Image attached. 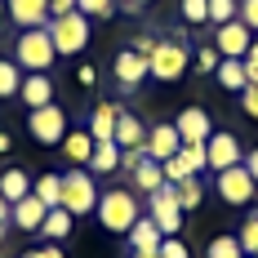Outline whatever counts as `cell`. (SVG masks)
I'll return each instance as SVG.
<instances>
[{"label":"cell","instance_id":"6da1fadb","mask_svg":"<svg viewBox=\"0 0 258 258\" xmlns=\"http://www.w3.org/2000/svg\"><path fill=\"white\" fill-rule=\"evenodd\" d=\"M98 223H103L111 236H129V227L143 218V209H138V191L134 187H107L103 196H98Z\"/></svg>","mask_w":258,"mask_h":258},{"label":"cell","instance_id":"7a4b0ae2","mask_svg":"<svg viewBox=\"0 0 258 258\" xmlns=\"http://www.w3.org/2000/svg\"><path fill=\"white\" fill-rule=\"evenodd\" d=\"M147 67H152L156 80L174 85V80H182L187 67H191V45L178 40V36H165V40H156V49L147 53Z\"/></svg>","mask_w":258,"mask_h":258},{"label":"cell","instance_id":"3957f363","mask_svg":"<svg viewBox=\"0 0 258 258\" xmlns=\"http://www.w3.org/2000/svg\"><path fill=\"white\" fill-rule=\"evenodd\" d=\"M14 62H18L23 72H49L53 62H58V49H53L49 31H45V27L23 31V36L14 40Z\"/></svg>","mask_w":258,"mask_h":258},{"label":"cell","instance_id":"277c9868","mask_svg":"<svg viewBox=\"0 0 258 258\" xmlns=\"http://www.w3.org/2000/svg\"><path fill=\"white\" fill-rule=\"evenodd\" d=\"M45 31H49L58 58H76V53L89 45V18H85V14H58V18H49Z\"/></svg>","mask_w":258,"mask_h":258},{"label":"cell","instance_id":"5b68a950","mask_svg":"<svg viewBox=\"0 0 258 258\" xmlns=\"http://www.w3.org/2000/svg\"><path fill=\"white\" fill-rule=\"evenodd\" d=\"M62 209H67L72 218L98 209V187H94V174H89V169H67V174H62Z\"/></svg>","mask_w":258,"mask_h":258},{"label":"cell","instance_id":"8992f818","mask_svg":"<svg viewBox=\"0 0 258 258\" xmlns=\"http://www.w3.org/2000/svg\"><path fill=\"white\" fill-rule=\"evenodd\" d=\"M214 191L223 196V205H254L258 201V182L245 165H232V169L214 174Z\"/></svg>","mask_w":258,"mask_h":258},{"label":"cell","instance_id":"52a82bcc","mask_svg":"<svg viewBox=\"0 0 258 258\" xmlns=\"http://www.w3.org/2000/svg\"><path fill=\"white\" fill-rule=\"evenodd\" d=\"M27 129H31V138H36V143L58 147V143L67 138V107H62V103L36 107V111H31V120H27Z\"/></svg>","mask_w":258,"mask_h":258},{"label":"cell","instance_id":"ba28073f","mask_svg":"<svg viewBox=\"0 0 258 258\" xmlns=\"http://www.w3.org/2000/svg\"><path fill=\"white\" fill-rule=\"evenodd\" d=\"M147 218H152L165 236H178L182 232V205H178V191H174L169 182L147 196Z\"/></svg>","mask_w":258,"mask_h":258},{"label":"cell","instance_id":"9c48e42d","mask_svg":"<svg viewBox=\"0 0 258 258\" xmlns=\"http://www.w3.org/2000/svg\"><path fill=\"white\" fill-rule=\"evenodd\" d=\"M240 160H245L240 138L227 134V129H214V134H209V143H205V169L223 174V169H232V165H240Z\"/></svg>","mask_w":258,"mask_h":258},{"label":"cell","instance_id":"30bf717a","mask_svg":"<svg viewBox=\"0 0 258 258\" xmlns=\"http://www.w3.org/2000/svg\"><path fill=\"white\" fill-rule=\"evenodd\" d=\"M249 45H254V31L240 23V18L214 27V49L223 53V58H245V53H249Z\"/></svg>","mask_w":258,"mask_h":258},{"label":"cell","instance_id":"8fae6325","mask_svg":"<svg viewBox=\"0 0 258 258\" xmlns=\"http://www.w3.org/2000/svg\"><path fill=\"white\" fill-rule=\"evenodd\" d=\"M174 125H178V138H182V143L205 147L209 134H214V116H209V107H182Z\"/></svg>","mask_w":258,"mask_h":258},{"label":"cell","instance_id":"7c38bea8","mask_svg":"<svg viewBox=\"0 0 258 258\" xmlns=\"http://www.w3.org/2000/svg\"><path fill=\"white\" fill-rule=\"evenodd\" d=\"M111 72H116V85L120 89H138L143 80L152 76V67H147V53H138V49H120L116 53V62H111Z\"/></svg>","mask_w":258,"mask_h":258},{"label":"cell","instance_id":"4fadbf2b","mask_svg":"<svg viewBox=\"0 0 258 258\" xmlns=\"http://www.w3.org/2000/svg\"><path fill=\"white\" fill-rule=\"evenodd\" d=\"M18 98H23V107H27V111H36V107H49V103H58V98H53V80H49V72H23Z\"/></svg>","mask_w":258,"mask_h":258},{"label":"cell","instance_id":"5bb4252c","mask_svg":"<svg viewBox=\"0 0 258 258\" xmlns=\"http://www.w3.org/2000/svg\"><path fill=\"white\" fill-rule=\"evenodd\" d=\"M182 152V138H178V125L174 120H160V125L147 129V156L152 160H169V156Z\"/></svg>","mask_w":258,"mask_h":258},{"label":"cell","instance_id":"9a60e30c","mask_svg":"<svg viewBox=\"0 0 258 258\" xmlns=\"http://www.w3.org/2000/svg\"><path fill=\"white\" fill-rule=\"evenodd\" d=\"M5 14L23 27V31L49 27V0H5Z\"/></svg>","mask_w":258,"mask_h":258},{"label":"cell","instance_id":"2e32d148","mask_svg":"<svg viewBox=\"0 0 258 258\" xmlns=\"http://www.w3.org/2000/svg\"><path fill=\"white\" fill-rule=\"evenodd\" d=\"M120 152L129 147H147V125H143V116H134V111H120L116 116V138H111Z\"/></svg>","mask_w":258,"mask_h":258},{"label":"cell","instance_id":"e0dca14e","mask_svg":"<svg viewBox=\"0 0 258 258\" xmlns=\"http://www.w3.org/2000/svg\"><path fill=\"white\" fill-rule=\"evenodd\" d=\"M160 240H165V232H160L152 218L143 214V218L129 227V254H156V249H160Z\"/></svg>","mask_w":258,"mask_h":258},{"label":"cell","instance_id":"ac0fdd59","mask_svg":"<svg viewBox=\"0 0 258 258\" xmlns=\"http://www.w3.org/2000/svg\"><path fill=\"white\" fill-rule=\"evenodd\" d=\"M45 214H49V205H40L36 196H23L18 205L9 209V223H14L18 232H40V223H45Z\"/></svg>","mask_w":258,"mask_h":258},{"label":"cell","instance_id":"d6986e66","mask_svg":"<svg viewBox=\"0 0 258 258\" xmlns=\"http://www.w3.org/2000/svg\"><path fill=\"white\" fill-rule=\"evenodd\" d=\"M129 187H134V191H143V196L160 191V187H165V165L147 156V160H143V165H138V169L129 174Z\"/></svg>","mask_w":258,"mask_h":258},{"label":"cell","instance_id":"ffe728a7","mask_svg":"<svg viewBox=\"0 0 258 258\" xmlns=\"http://www.w3.org/2000/svg\"><path fill=\"white\" fill-rule=\"evenodd\" d=\"M58 147H62V156H67L76 169H85L89 156H94V138H89V129H67V138H62Z\"/></svg>","mask_w":258,"mask_h":258},{"label":"cell","instance_id":"44dd1931","mask_svg":"<svg viewBox=\"0 0 258 258\" xmlns=\"http://www.w3.org/2000/svg\"><path fill=\"white\" fill-rule=\"evenodd\" d=\"M116 116H120L116 103H98L94 116H89V138H94V143H111V138H116Z\"/></svg>","mask_w":258,"mask_h":258},{"label":"cell","instance_id":"7402d4cb","mask_svg":"<svg viewBox=\"0 0 258 258\" xmlns=\"http://www.w3.org/2000/svg\"><path fill=\"white\" fill-rule=\"evenodd\" d=\"M31 182H36V178H31L27 169H18V165H9V169L0 174V196H5L9 205H18L23 196H31Z\"/></svg>","mask_w":258,"mask_h":258},{"label":"cell","instance_id":"603a6c76","mask_svg":"<svg viewBox=\"0 0 258 258\" xmlns=\"http://www.w3.org/2000/svg\"><path fill=\"white\" fill-rule=\"evenodd\" d=\"M72 232H76V218H72L62 205H53L49 214H45V223H40V236H45V240H53V245H62Z\"/></svg>","mask_w":258,"mask_h":258},{"label":"cell","instance_id":"cb8c5ba5","mask_svg":"<svg viewBox=\"0 0 258 258\" xmlns=\"http://www.w3.org/2000/svg\"><path fill=\"white\" fill-rule=\"evenodd\" d=\"M214 80H218L223 89H232V94H245V85H249V76H245V58H223L218 72H214Z\"/></svg>","mask_w":258,"mask_h":258},{"label":"cell","instance_id":"d4e9b609","mask_svg":"<svg viewBox=\"0 0 258 258\" xmlns=\"http://www.w3.org/2000/svg\"><path fill=\"white\" fill-rule=\"evenodd\" d=\"M120 169V147L116 143H94V156H89V174H116Z\"/></svg>","mask_w":258,"mask_h":258},{"label":"cell","instance_id":"484cf974","mask_svg":"<svg viewBox=\"0 0 258 258\" xmlns=\"http://www.w3.org/2000/svg\"><path fill=\"white\" fill-rule=\"evenodd\" d=\"M31 196L40 201V205H62V174H40V178L31 182Z\"/></svg>","mask_w":258,"mask_h":258},{"label":"cell","instance_id":"4316f807","mask_svg":"<svg viewBox=\"0 0 258 258\" xmlns=\"http://www.w3.org/2000/svg\"><path fill=\"white\" fill-rule=\"evenodd\" d=\"M174 191H178V205H182V214H187V209H201V201H205V187H201V174L182 178L178 187H174Z\"/></svg>","mask_w":258,"mask_h":258},{"label":"cell","instance_id":"83f0119b","mask_svg":"<svg viewBox=\"0 0 258 258\" xmlns=\"http://www.w3.org/2000/svg\"><path fill=\"white\" fill-rule=\"evenodd\" d=\"M18 85H23V67L14 58H0V98H18Z\"/></svg>","mask_w":258,"mask_h":258},{"label":"cell","instance_id":"f1b7e54d","mask_svg":"<svg viewBox=\"0 0 258 258\" xmlns=\"http://www.w3.org/2000/svg\"><path fill=\"white\" fill-rule=\"evenodd\" d=\"M236 240H240L245 258H258V209H249V218H245V227L236 232Z\"/></svg>","mask_w":258,"mask_h":258},{"label":"cell","instance_id":"f546056e","mask_svg":"<svg viewBox=\"0 0 258 258\" xmlns=\"http://www.w3.org/2000/svg\"><path fill=\"white\" fill-rule=\"evenodd\" d=\"M178 14L187 27H205L209 23V0H178Z\"/></svg>","mask_w":258,"mask_h":258},{"label":"cell","instance_id":"4dcf8cb0","mask_svg":"<svg viewBox=\"0 0 258 258\" xmlns=\"http://www.w3.org/2000/svg\"><path fill=\"white\" fill-rule=\"evenodd\" d=\"M205 258H245V249H240L236 236H214L209 249H205Z\"/></svg>","mask_w":258,"mask_h":258},{"label":"cell","instance_id":"1f68e13d","mask_svg":"<svg viewBox=\"0 0 258 258\" xmlns=\"http://www.w3.org/2000/svg\"><path fill=\"white\" fill-rule=\"evenodd\" d=\"M218 62H223V53L214 49V45H209V49H196V53H191V67H196L201 76H214V72H218Z\"/></svg>","mask_w":258,"mask_h":258},{"label":"cell","instance_id":"d6a6232c","mask_svg":"<svg viewBox=\"0 0 258 258\" xmlns=\"http://www.w3.org/2000/svg\"><path fill=\"white\" fill-rule=\"evenodd\" d=\"M76 14H94V18H116V0H76Z\"/></svg>","mask_w":258,"mask_h":258},{"label":"cell","instance_id":"836d02e7","mask_svg":"<svg viewBox=\"0 0 258 258\" xmlns=\"http://www.w3.org/2000/svg\"><path fill=\"white\" fill-rule=\"evenodd\" d=\"M236 18V0H209V27H223Z\"/></svg>","mask_w":258,"mask_h":258},{"label":"cell","instance_id":"e575fe53","mask_svg":"<svg viewBox=\"0 0 258 258\" xmlns=\"http://www.w3.org/2000/svg\"><path fill=\"white\" fill-rule=\"evenodd\" d=\"M160 165H165V182H169V187H178L182 178H191V169H187L182 156H169V160H160Z\"/></svg>","mask_w":258,"mask_h":258},{"label":"cell","instance_id":"d590c367","mask_svg":"<svg viewBox=\"0 0 258 258\" xmlns=\"http://www.w3.org/2000/svg\"><path fill=\"white\" fill-rule=\"evenodd\" d=\"M156 254L160 258H191V249H187V240H178V236H165Z\"/></svg>","mask_w":258,"mask_h":258},{"label":"cell","instance_id":"8d00e7d4","mask_svg":"<svg viewBox=\"0 0 258 258\" xmlns=\"http://www.w3.org/2000/svg\"><path fill=\"white\" fill-rule=\"evenodd\" d=\"M182 160H187V169L191 174H205V147H191V143H182Z\"/></svg>","mask_w":258,"mask_h":258},{"label":"cell","instance_id":"74e56055","mask_svg":"<svg viewBox=\"0 0 258 258\" xmlns=\"http://www.w3.org/2000/svg\"><path fill=\"white\" fill-rule=\"evenodd\" d=\"M236 18L249 27V31H258V0H240L236 5Z\"/></svg>","mask_w":258,"mask_h":258},{"label":"cell","instance_id":"f35d334b","mask_svg":"<svg viewBox=\"0 0 258 258\" xmlns=\"http://www.w3.org/2000/svg\"><path fill=\"white\" fill-rule=\"evenodd\" d=\"M240 107H245V116L258 120V85H245V94H240Z\"/></svg>","mask_w":258,"mask_h":258},{"label":"cell","instance_id":"ab89813d","mask_svg":"<svg viewBox=\"0 0 258 258\" xmlns=\"http://www.w3.org/2000/svg\"><path fill=\"white\" fill-rule=\"evenodd\" d=\"M245 76H249V85H258V36L249 45V53H245Z\"/></svg>","mask_w":258,"mask_h":258},{"label":"cell","instance_id":"60d3db41","mask_svg":"<svg viewBox=\"0 0 258 258\" xmlns=\"http://www.w3.org/2000/svg\"><path fill=\"white\" fill-rule=\"evenodd\" d=\"M23 258H67V254H62V245H53V240H49V245H36V249H27Z\"/></svg>","mask_w":258,"mask_h":258},{"label":"cell","instance_id":"b9f144b4","mask_svg":"<svg viewBox=\"0 0 258 258\" xmlns=\"http://www.w3.org/2000/svg\"><path fill=\"white\" fill-rule=\"evenodd\" d=\"M58 14H76V0H49V18Z\"/></svg>","mask_w":258,"mask_h":258},{"label":"cell","instance_id":"7bdbcfd3","mask_svg":"<svg viewBox=\"0 0 258 258\" xmlns=\"http://www.w3.org/2000/svg\"><path fill=\"white\" fill-rule=\"evenodd\" d=\"M129 49H138V53H152L156 49V36H134V45Z\"/></svg>","mask_w":258,"mask_h":258},{"label":"cell","instance_id":"ee69618b","mask_svg":"<svg viewBox=\"0 0 258 258\" xmlns=\"http://www.w3.org/2000/svg\"><path fill=\"white\" fill-rule=\"evenodd\" d=\"M76 80H80V85H94V80H98V72H94L89 62H80V67H76Z\"/></svg>","mask_w":258,"mask_h":258},{"label":"cell","instance_id":"f6af8a7d","mask_svg":"<svg viewBox=\"0 0 258 258\" xmlns=\"http://www.w3.org/2000/svg\"><path fill=\"white\" fill-rule=\"evenodd\" d=\"M240 165H245V169L254 174V182H258V147H254V152H245V160H240Z\"/></svg>","mask_w":258,"mask_h":258},{"label":"cell","instance_id":"bcb514c9","mask_svg":"<svg viewBox=\"0 0 258 258\" xmlns=\"http://www.w3.org/2000/svg\"><path fill=\"white\" fill-rule=\"evenodd\" d=\"M9 209H14V205H9V201L0 196V223H9ZM9 227H14V223H9Z\"/></svg>","mask_w":258,"mask_h":258},{"label":"cell","instance_id":"7dc6e473","mask_svg":"<svg viewBox=\"0 0 258 258\" xmlns=\"http://www.w3.org/2000/svg\"><path fill=\"white\" fill-rule=\"evenodd\" d=\"M116 5H129V9H143V5H152V0H116Z\"/></svg>","mask_w":258,"mask_h":258},{"label":"cell","instance_id":"c3c4849f","mask_svg":"<svg viewBox=\"0 0 258 258\" xmlns=\"http://www.w3.org/2000/svg\"><path fill=\"white\" fill-rule=\"evenodd\" d=\"M0 152H9V134L5 129H0Z\"/></svg>","mask_w":258,"mask_h":258},{"label":"cell","instance_id":"681fc988","mask_svg":"<svg viewBox=\"0 0 258 258\" xmlns=\"http://www.w3.org/2000/svg\"><path fill=\"white\" fill-rule=\"evenodd\" d=\"M129 258H160V254H129Z\"/></svg>","mask_w":258,"mask_h":258},{"label":"cell","instance_id":"f907efd6","mask_svg":"<svg viewBox=\"0 0 258 258\" xmlns=\"http://www.w3.org/2000/svg\"><path fill=\"white\" fill-rule=\"evenodd\" d=\"M5 232H9V223H0V240H5Z\"/></svg>","mask_w":258,"mask_h":258},{"label":"cell","instance_id":"816d5d0a","mask_svg":"<svg viewBox=\"0 0 258 258\" xmlns=\"http://www.w3.org/2000/svg\"><path fill=\"white\" fill-rule=\"evenodd\" d=\"M0 18H9V14H5V0H0Z\"/></svg>","mask_w":258,"mask_h":258}]
</instances>
